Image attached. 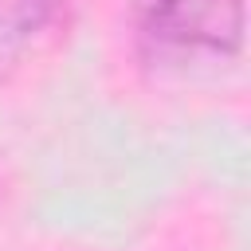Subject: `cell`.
<instances>
[{
  "label": "cell",
  "instance_id": "2",
  "mask_svg": "<svg viewBox=\"0 0 251 251\" xmlns=\"http://www.w3.org/2000/svg\"><path fill=\"white\" fill-rule=\"evenodd\" d=\"M67 4L71 0H0V82H8L67 20Z\"/></svg>",
  "mask_w": 251,
  "mask_h": 251
},
{
  "label": "cell",
  "instance_id": "1",
  "mask_svg": "<svg viewBox=\"0 0 251 251\" xmlns=\"http://www.w3.org/2000/svg\"><path fill=\"white\" fill-rule=\"evenodd\" d=\"M137 47L161 63H231L247 39V0H129Z\"/></svg>",
  "mask_w": 251,
  "mask_h": 251
},
{
  "label": "cell",
  "instance_id": "3",
  "mask_svg": "<svg viewBox=\"0 0 251 251\" xmlns=\"http://www.w3.org/2000/svg\"><path fill=\"white\" fill-rule=\"evenodd\" d=\"M0 200H4V180H0Z\"/></svg>",
  "mask_w": 251,
  "mask_h": 251
}]
</instances>
